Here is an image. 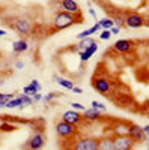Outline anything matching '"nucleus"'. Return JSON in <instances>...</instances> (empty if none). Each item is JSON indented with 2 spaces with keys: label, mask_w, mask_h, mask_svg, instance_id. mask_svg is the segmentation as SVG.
I'll return each instance as SVG.
<instances>
[{
  "label": "nucleus",
  "mask_w": 149,
  "mask_h": 150,
  "mask_svg": "<svg viewBox=\"0 0 149 150\" xmlns=\"http://www.w3.org/2000/svg\"><path fill=\"white\" fill-rule=\"evenodd\" d=\"M92 44H95V41L92 39V38H89V36H88V38H83V39H81V42H80L78 45H80V48H83V50H84V48L91 47Z\"/></svg>",
  "instance_id": "22"
},
{
  "label": "nucleus",
  "mask_w": 149,
  "mask_h": 150,
  "mask_svg": "<svg viewBox=\"0 0 149 150\" xmlns=\"http://www.w3.org/2000/svg\"><path fill=\"white\" fill-rule=\"evenodd\" d=\"M110 36H111V32H110V29H106L101 35H99V38H101L103 41H107V39H110Z\"/></svg>",
  "instance_id": "27"
},
{
  "label": "nucleus",
  "mask_w": 149,
  "mask_h": 150,
  "mask_svg": "<svg viewBox=\"0 0 149 150\" xmlns=\"http://www.w3.org/2000/svg\"><path fill=\"white\" fill-rule=\"evenodd\" d=\"M54 80L57 81V84H59V86L65 87V89H68V90H71L72 87H74V83H72V81H69V80H66V78H60V77H56V75H54Z\"/></svg>",
  "instance_id": "18"
},
{
  "label": "nucleus",
  "mask_w": 149,
  "mask_h": 150,
  "mask_svg": "<svg viewBox=\"0 0 149 150\" xmlns=\"http://www.w3.org/2000/svg\"><path fill=\"white\" fill-rule=\"evenodd\" d=\"M6 107V101H0V108H5Z\"/></svg>",
  "instance_id": "37"
},
{
  "label": "nucleus",
  "mask_w": 149,
  "mask_h": 150,
  "mask_svg": "<svg viewBox=\"0 0 149 150\" xmlns=\"http://www.w3.org/2000/svg\"><path fill=\"white\" fill-rule=\"evenodd\" d=\"M62 8H63L66 12H71V14H78V3L76 0H62Z\"/></svg>",
  "instance_id": "12"
},
{
  "label": "nucleus",
  "mask_w": 149,
  "mask_h": 150,
  "mask_svg": "<svg viewBox=\"0 0 149 150\" xmlns=\"http://www.w3.org/2000/svg\"><path fill=\"white\" fill-rule=\"evenodd\" d=\"M20 98H21V108L29 107V105H32V104H33L32 96H29V95H26V93H21V95H20Z\"/></svg>",
  "instance_id": "20"
},
{
  "label": "nucleus",
  "mask_w": 149,
  "mask_h": 150,
  "mask_svg": "<svg viewBox=\"0 0 149 150\" xmlns=\"http://www.w3.org/2000/svg\"><path fill=\"white\" fill-rule=\"evenodd\" d=\"M12 98H15L14 96V93H0V101H9V99H12Z\"/></svg>",
  "instance_id": "26"
},
{
  "label": "nucleus",
  "mask_w": 149,
  "mask_h": 150,
  "mask_svg": "<svg viewBox=\"0 0 149 150\" xmlns=\"http://www.w3.org/2000/svg\"><path fill=\"white\" fill-rule=\"evenodd\" d=\"M115 24H116L119 29L123 27V26H125V18H123V17H116L115 18Z\"/></svg>",
  "instance_id": "25"
},
{
  "label": "nucleus",
  "mask_w": 149,
  "mask_h": 150,
  "mask_svg": "<svg viewBox=\"0 0 149 150\" xmlns=\"http://www.w3.org/2000/svg\"><path fill=\"white\" fill-rule=\"evenodd\" d=\"M98 23L101 24V27H104V29H111L115 26V21L110 20V18H103L101 21H98Z\"/></svg>",
  "instance_id": "21"
},
{
  "label": "nucleus",
  "mask_w": 149,
  "mask_h": 150,
  "mask_svg": "<svg viewBox=\"0 0 149 150\" xmlns=\"http://www.w3.org/2000/svg\"><path fill=\"white\" fill-rule=\"evenodd\" d=\"M62 120H63V122H68V123H71V125H74V126H77V125L81 122V116L78 114L77 111L69 110V111L63 112V116H62Z\"/></svg>",
  "instance_id": "10"
},
{
  "label": "nucleus",
  "mask_w": 149,
  "mask_h": 150,
  "mask_svg": "<svg viewBox=\"0 0 149 150\" xmlns=\"http://www.w3.org/2000/svg\"><path fill=\"white\" fill-rule=\"evenodd\" d=\"M89 12H91V15H92V17H93V18H95V20H96V14H95V11H93V9H92V8H91V9H89Z\"/></svg>",
  "instance_id": "36"
},
{
  "label": "nucleus",
  "mask_w": 149,
  "mask_h": 150,
  "mask_svg": "<svg viewBox=\"0 0 149 150\" xmlns=\"http://www.w3.org/2000/svg\"><path fill=\"white\" fill-rule=\"evenodd\" d=\"M131 47H133V44L128 39H120V41L115 42V50L118 53H128L131 50Z\"/></svg>",
  "instance_id": "13"
},
{
  "label": "nucleus",
  "mask_w": 149,
  "mask_h": 150,
  "mask_svg": "<svg viewBox=\"0 0 149 150\" xmlns=\"http://www.w3.org/2000/svg\"><path fill=\"white\" fill-rule=\"evenodd\" d=\"M92 108H96V110H99L101 112H104V111L107 110L104 104H101V102H96V101H92Z\"/></svg>",
  "instance_id": "23"
},
{
  "label": "nucleus",
  "mask_w": 149,
  "mask_h": 150,
  "mask_svg": "<svg viewBox=\"0 0 149 150\" xmlns=\"http://www.w3.org/2000/svg\"><path fill=\"white\" fill-rule=\"evenodd\" d=\"M56 132H57V135L59 137H69V135H72L74 132H76V126L74 125H71V123H68V122H59L57 125H56Z\"/></svg>",
  "instance_id": "4"
},
{
  "label": "nucleus",
  "mask_w": 149,
  "mask_h": 150,
  "mask_svg": "<svg viewBox=\"0 0 149 150\" xmlns=\"http://www.w3.org/2000/svg\"><path fill=\"white\" fill-rule=\"evenodd\" d=\"M143 132H145V135H149V125H146L143 128Z\"/></svg>",
  "instance_id": "35"
},
{
  "label": "nucleus",
  "mask_w": 149,
  "mask_h": 150,
  "mask_svg": "<svg viewBox=\"0 0 149 150\" xmlns=\"http://www.w3.org/2000/svg\"><path fill=\"white\" fill-rule=\"evenodd\" d=\"M74 23H76V17H74V14L66 12V11L59 12V14L54 17V21H53L54 29H57V30H63V29L69 27L71 24H74Z\"/></svg>",
  "instance_id": "1"
},
{
  "label": "nucleus",
  "mask_w": 149,
  "mask_h": 150,
  "mask_svg": "<svg viewBox=\"0 0 149 150\" xmlns=\"http://www.w3.org/2000/svg\"><path fill=\"white\" fill-rule=\"evenodd\" d=\"M6 108H21V98H12L6 102Z\"/></svg>",
  "instance_id": "19"
},
{
  "label": "nucleus",
  "mask_w": 149,
  "mask_h": 150,
  "mask_svg": "<svg viewBox=\"0 0 149 150\" xmlns=\"http://www.w3.org/2000/svg\"><path fill=\"white\" fill-rule=\"evenodd\" d=\"M32 99H33V102H38V101H41V99H42V95H41L39 92H36V93L32 96Z\"/></svg>",
  "instance_id": "30"
},
{
  "label": "nucleus",
  "mask_w": 149,
  "mask_h": 150,
  "mask_svg": "<svg viewBox=\"0 0 149 150\" xmlns=\"http://www.w3.org/2000/svg\"><path fill=\"white\" fill-rule=\"evenodd\" d=\"M71 90H72L74 93H81V89H80V87H76V86H74V87H72Z\"/></svg>",
  "instance_id": "33"
},
{
  "label": "nucleus",
  "mask_w": 149,
  "mask_h": 150,
  "mask_svg": "<svg viewBox=\"0 0 149 150\" xmlns=\"http://www.w3.org/2000/svg\"><path fill=\"white\" fill-rule=\"evenodd\" d=\"M30 86L33 87V89H35L36 92H41V84H39V81H38V80H32V81H30Z\"/></svg>",
  "instance_id": "28"
},
{
  "label": "nucleus",
  "mask_w": 149,
  "mask_h": 150,
  "mask_svg": "<svg viewBox=\"0 0 149 150\" xmlns=\"http://www.w3.org/2000/svg\"><path fill=\"white\" fill-rule=\"evenodd\" d=\"M45 144V140H44V135L41 132H36L30 137V140L27 141V147L29 149H33V150H39L42 149Z\"/></svg>",
  "instance_id": "6"
},
{
  "label": "nucleus",
  "mask_w": 149,
  "mask_h": 150,
  "mask_svg": "<svg viewBox=\"0 0 149 150\" xmlns=\"http://www.w3.org/2000/svg\"><path fill=\"white\" fill-rule=\"evenodd\" d=\"M6 35V32L3 30V29H0V38H2V36H5Z\"/></svg>",
  "instance_id": "38"
},
{
  "label": "nucleus",
  "mask_w": 149,
  "mask_h": 150,
  "mask_svg": "<svg viewBox=\"0 0 149 150\" xmlns=\"http://www.w3.org/2000/svg\"><path fill=\"white\" fill-rule=\"evenodd\" d=\"M53 98H54V95H53V93H51V95H47V96L44 98V101H45V102H48V101H51Z\"/></svg>",
  "instance_id": "32"
},
{
  "label": "nucleus",
  "mask_w": 149,
  "mask_h": 150,
  "mask_svg": "<svg viewBox=\"0 0 149 150\" xmlns=\"http://www.w3.org/2000/svg\"><path fill=\"white\" fill-rule=\"evenodd\" d=\"M96 50H98V45L96 44H92L91 47H88V48H84L83 51H80L78 54H80V59L83 60V62H86V60H89L95 53H96Z\"/></svg>",
  "instance_id": "14"
},
{
  "label": "nucleus",
  "mask_w": 149,
  "mask_h": 150,
  "mask_svg": "<svg viewBox=\"0 0 149 150\" xmlns=\"http://www.w3.org/2000/svg\"><path fill=\"white\" fill-rule=\"evenodd\" d=\"M27 50H29V44L24 41V39H20V41L12 44V51H14L15 54L24 53V51H27Z\"/></svg>",
  "instance_id": "15"
},
{
  "label": "nucleus",
  "mask_w": 149,
  "mask_h": 150,
  "mask_svg": "<svg viewBox=\"0 0 149 150\" xmlns=\"http://www.w3.org/2000/svg\"><path fill=\"white\" fill-rule=\"evenodd\" d=\"M71 107H72V110H80V111H84V110H86L84 105H81V104H78V102H72Z\"/></svg>",
  "instance_id": "29"
},
{
  "label": "nucleus",
  "mask_w": 149,
  "mask_h": 150,
  "mask_svg": "<svg viewBox=\"0 0 149 150\" xmlns=\"http://www.w3.org/2000/svg\"><path fill=\"white\" fill-rule=\"evenodd\" d=\"M133 138L130 135H118L116 138L113 140L115 144V150H128L133 146Z\"/></svg>",
  "instance_id": "2"
},
{
  "label": "nucleus",
  "mask_w": 149,
  "mask_h": 150,
  "mask_svg": "<svg viewBox=\"0 0 149 150\" xmlns=\"http://www.w3.org/2000/svg\"><path fill=\"white\" fill-rule=\"evenodd\" d=\"M128 135L133 138V141H143L145 140V132H143V128L139 126V125H131L128 128Z\"/></svg>",
  "instance_id": "8"
},
{
  "label": "nucleus",
  "mask_w": 149,
  "mask_h": 150,
  "mask_svg": "<svg viewBox=\"0 0 149 150\" xmlns=\"http://www.w3.org/2000/svg\"><path fill=\"white\" fill-rule=\"evenodd\" d=\"M131 98L130 96H127V95H119L118 98H115V104L118 105V107H122V108H125V107H128V105H131Z\"/></svg>",
  "instance_id": "17"
},
{
  "label": "nucleus",
  "mask_w": 149,
  "mask_h": 150,
  "mask_svg": "<svg viewBox=\"0 0 149 150\" xmlns=\"http://www.w3.org/2000/svg\"><path fill=\"white\" fill-rule=\"evenodd\" d=\"M23 93H26V95H29V96H33V95L36 93V90H35L33 87L29 84V86H26V87L23 89Z\"/></svg>",
  "instance_id": "24"
},
{
  "label": "nucleus",
  "mask_w": 149,
  "mask_h": 150,
  "mask_svg": "<svg viewBox=\"0 0 149 150\" xmlns=\"http://www.w3.org/2000/svg\"><path fill=\"white\" fill-rule=\"evenodd\" d=\"M83 112H84V114H83L84 120H88V122H96V120H99V117H101V111L96 110V108L84 110Z\"/></svg>",
  "instance_id": "11"
},
{
  "label": "nucleus",
  "mask_w": 149,
  "mask_h": 150,
  "mask_svg": "<svg viewBox=\"0 0 149 150\" xmlns=\"http://www.w3.org/2000/svg\"><path fill=\"white\" fill-rule=\"evenodd\" d=\"M23 66H24V63H23V62H17V63H15V68H17V69H21Z\"/></svg>",
  "instance_id": "34"
},
{
  "label": "nucleus",
  "mask_w": 149,
  "mask_h": 150,
  "mask_svg": "<svg viewBox=\"0 0 149 150\" xmlns=\"http://www.w3.org/2000/svg\"><path fill=\"white\" fill-rule=\"evenodd\" d=\"M76 150H98V140L95 138H81L74 146Z\"/></svg>",
  "instance_id": "3"
},
{
  "label": "nucleus",
  "mask_w": 149,
  "mask_h": 150,
  "mask_svg": "<svg viewBox=\"0 0 149 150\" xmlns=\"http://www.w3.org/2000/svg\"><path fill=\"white\" fill-rule=\"evenodd\" d=\"M148 149H149V144H148Z\"/></svg>",
  "instance_id": "39"
},
{
  "label": "nucleus",
  "mask_w": 149,
  "mask_h": 150,
  "mask_svg": "<svg viewBox=\"0 0 149 150\" xmlns=\"http://www.w3.org/2000/svg\"><path fill=\"white\" fill-rule=\"evenodd\" d=\"M119 30H120V29H119L118 26H113V27H111V29H110V32H111V35H118V33H119Z\"/></svg>",
  "instance_id": "31"
},
{
  "label": "nucleus",
  "mask_w": 149,
  "mask_h": 150,
  "mask_svg": "<svg viewBox=\"0 0 149 150\" xmlns=\"http://www.w3.org/2000/svg\"><path fill=\"white\" fill-rule=\"evenodd\" d=\"M14 29L20 35H29L30 30H32V24L27 18H17L14 21Z\"/></svg>",
  "instance_id": "5"
},
{
  "label": "nucleus",
  "mask_w": 149,
  "mask_h": 150,
  "mask_svg": "<svg viewBox=\"0 0 149 150\" xmlns=\"http://www.w3.org/2000/svg\"><path fill=\"white\" fill-rule=\"evenodd\" d=\"M98 150H115V144L111 138L98 140Z\"/></svg>",
  "instance_id": "16"
},
{
  "label": "nucleus",
  "mask_w": 149,
  "mask_h": 150,
  "mask_svg": "<svg viewBox=\"0 0 149 150\" xmlns=\"http://www.w3.org/2000/svg\"><path fill=\"white\" fill-rule=\"evenodd\" d=\"M145 24V20L143 17H140L139 14H131L125 18V26L130 27V29H139Z\"/></svg>",
  "instance_id": "7"
},
{
  "label": "nucleus",
  "mask_w": 149,
  "mask_h": 150,
  "mask_svg": "<svg viewBox=\"0 0 149 150\" xmlns=\"http://www.w3.org/2000/svg\"><path fill=\"white\" fill-rule=\"evenodd\" d=\"M92 86H93V89L96 92L103 93V95H107L110 92V83L106 78H95L93 83H92Z\"/></svg>",
  "instance_id": "9"
}]
</instances>
